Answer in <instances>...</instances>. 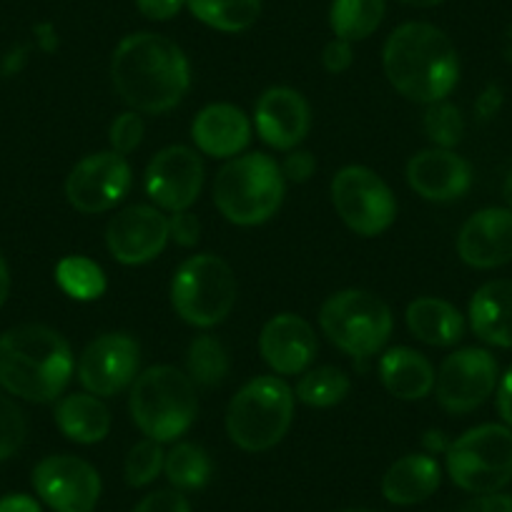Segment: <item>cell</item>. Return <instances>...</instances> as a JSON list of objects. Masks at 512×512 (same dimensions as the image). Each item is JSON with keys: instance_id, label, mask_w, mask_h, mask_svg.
<instances>
[{"instance_id": "obj_3", "label": "cell", "mask_w": 512, "mask_h": 512, "mask_svg": "<svg viewBox=\"0 0 512 512\" xmlns=\"http://www.w3.org/2000/svg\"><path fill=\"white\" fill-rule=\"evenodd\" d=\"M73 352L43 324H21L0 334V384L28 402H51L68 387Z\"/></svg>"}, {"instance_id": "obj_25", "label": "cell", "mask_w": 512, "mask_h": 512, "mask_svg": "<svg viewBox=\"0 0 512 512\" xmlns=\"http://www.w3.org/2000/svg\"><path fill=\"white\" fill-rule=\"evenodd\" d=\"M407 327L420 342L432 347H450L465 334V319L445 299L422 297L407 307Z\"/></svg>"}, {"instance_id": "obj_21", "label": "cell", "mask_w": 512, "mask_h": 512, "mask_svg": "<svg viewBox=\"0 0 512 512\" xmlns=\"http://www.w3.org/2000/svg\"><path fill=\"white\" fill-rule=\"evenodd\" d=\"M191 136L206 156L229 159L246 149L251 139V123L241 108L231 103H211L196 116Z\"/></svg>"}, {"instance_id": "obj_4", "label": "cell", "mask_w": 512, "mask_h": 512, "mask_svg": "<svg viewBox=\"0 0 512 512\" xmlns=\"http://www.w3.org/2000/svg\"><path fill=\"white\" fill-rule=\"evenodd\" d=\"M131 417L149 440L171 442L196 420V384L176 367H151L139 374L131 390Z\"/></svg>"}, {"instance_id": "obj_8", "label": "cell", "mask_w": 512, "mask_h": 512, "mask_svg": "<svg viewBox=\"0 0 512 512\" xmlns=\"http://www.w3.org/2000/svg\"><path fill=\"white\" fill-rule=\"evenodd\" d=\"M447 472L452 482L472 495L500 492L512 480V430L507 425H480L447 445Z\"/></svg>"}, {"instance_id": "obj_40", "label": "cell", "mask_w": 512, "mask_h": 512, "mask_svg": "<svg viewBox=\"0 0 512 512\" xmlns=\"http://www.w3.org/2000/svg\"><path fill=\"white\" fill-rule=\"evenodd\" d=\"M314 169H317V161H314V156L309 151H292L282 164L284 179L297 181V184H304V181L312 179Z\"/></svg>"}, {"instance_id": "obj_50", "label": "cell", "mask_w": 512, "mask_h": 512, "mask_svg": "<svg viewBox=\"0 0 512 512\" xmlns=\"http://www.w3.org/2000/svg\"><path fill=\"white\" fill-rule=\"evenodd\" d=\"M347 512H374V510H347Z\"/></svg>"}, {"instance_id": "obj_45", "label": "cell", "mask_w": 512, "mask_h": 512, "mask_svg": "<svg viewBox=\"0 0 512 512\" xmlns=\"http://www.w3.org/2000/svg\"><path fill=\"white\" fill-rule=\"evenodd\" d=\"M500 103H502L500 88L490 86V88H485V91H482L480 101H477V111H480L482 118H490V116H495L497 108H500Z\"/></svg>"}, {"instance_id": "obj_14", "label": "cell", "mask_w": 512, "mask_h": 512, "mask_svg": "<svg viewBox=\"0 0 512 512\" xmlns=\"http://www.w3.org/2000/svg\"><path fill=\"white\" fill-rule=\"evenodd\" d=\"M141 349L128 334H103L83 349L78 359V379L91 395L111 397L134 382Z\"/></svg>"}, {"instance_id": "obj_29", "label": "cell", "mask_w": 512, "mask_h": 512, "mask_svg": "<svg viewBox=\"0 0 512 512\" xmlns=\"http://www.w3.org/2000/svg\"><path fill=\"white\" fill-rule=\"evenodd\" d=\"M164 472L176 490H201L211 477V460L204 447L181 442L166 455Z\"/></svg>"}, {"instance_id": "obj_12", "label": "cell", "mask_w": 512, "mask_h": 512, "mask_svg": "<svg viewBox=\"0 0 512 512\" xmlns=\"http://www.w3.org/2000/svg\"><path fill=\"white\" fill-rule=\"evenodd\" d=\"M131 166L116 151H101L78 161L68 174L66 196L81 214H101L113 209L131 189Z\"/></svg>"}, {"instance_id": "obj_10", "label": "cell", "mask_w": 512, "mask_h": 512, "mask_svg": "<svg viewBox=\"0 0 512 512\" xmlns=\"http://www.w3.org/2000/svg\"><path fill=\"white\" fill-rule=\"evenodd\" d=\"M332 204L344 224L359 236H377L395 224V194L364 166H347L334 176Z\"/></svg>"}, {"instance_id": "obj_27", "label": "cell", "mask_w": 512, "mask_h": 512, "mask_svg": "<svg viewBox=\"0 0 512 512\" xmlns=\"http://www.w3.org/2000/svg\"><path fill=\"white\" fill-rule=\"evenodd\" d=\"M196 21L221 33H244L262 13V0H186Z\"/></svg>"}, {"instance_id": "obj_47", "label": "cell", "mask_w": 512, "mask_h": 512, "mask_svg": "<svg viewBox=\"0 0 512 512\" xmlns=\"http://www.w3.org/2000/svg\"><path fill=\"white\" fill-rule=\"evenodd\" d=\"M400 3H405V6H412V8H435L440 6V3H445V0H400Z\"/></svg>"}, {"instance_id": "obj_24", "label": "cell", "mask_w": 512, "mask_h": 512, "mask_svg": "<svg viewBox=\"0 0 512 512\" xmlns=\"http://www.w3.org/2000/svg\"><path fill=\"white\" fill-rule=\"evenodd\" d=\"M442 472L435 457L407 455L397 460L382 477V495L395 505H417L440 487Z\"/></svg>"}, {"instance_id": "obj_48", "label": "cell", "mask_w": 512, "mask_h": 512, "mask_svg": "<svg viewBox=\"0 0 512 512\" xmlns=\"http://www.w3.org/2000/svg\"><path fill=\"white\" fill-rule=\"evenodd\" d=\"M502 194H505L507 206L512 209V169L507 171V179H505V186H502Z\"/></svg>"}, {"instance_id": "obj_35", "label": "cell", "mask_w": 512, "mask_h": 512, "mask_svg": "<svg viewBox=\"0 0 512 512\" xmlns=\"http://www.w3.org/2000/svg\"><path fill=\"white\" fill-rule=\"evenodd\" d=\"M26 442V417L21 407L0 395V462L16 455Z\"/></svg>"}, {"instance_id": "obj_39", "label": "cell", "mask_w": 512, "mask_h": 512, "mask_svg": "<svg viewBox=\"0 0 512 512\" xmlns=\"http://www.w3.org/2000/svg\"><path fill=\"white\" fill-rule=\"evenodd\" d=\"M354 61V53H352V43L342 41V38H334L324 46L322 53V63L329 73H344Z\"/></svg>"}, {"instance_id": "obj_49", "label": "cell", "mask_w": 512, "mask_h": 512, "mask_svg": "<svg viewBox=\"0 0 512 512\" xmlns=\"http://www.w3.org/2000/svg\"><path fill=\"white\" fill-rule=\"evenodd\" d=\"M505 56L512 61V28L507 31V36H505Z\"/></svg>"}, {"instance_id": "obj_33", "label": "cell", "mask_w": 512, "mask_h": 512, "mask_svg": "<svg viewBox=\"0 0 512 512\" xmlns=\"http://www.w3.org/2000/svg\"><path fill=\"white\" fill-rule=\"evenodd\" d=\"M425 131L437 149H452L462 141L465 121H462L460 108L447 101L430 103L425 113Z\"/></svg>"}, {"instance_id": "obj_17", "label": "cell", "mask_w": 512, "mask_h": 512, "mask_svg": "<svg viewBox=\"0 0 512 512\" xmlns=\"http://www.w3.org/2000/svg\"><path fill=\"white\" fill-rule=\"evenodd\" d=\"M457 254L467 267L497 269L512 262V209H482L465 221Z\"/></svg>"}, {"instance_id": "obj_16", "label": "cell", "mask_w": 512, "mask_h": 512, "mask_svg": "<svg viewBox=\"0 0 512 512\" xmlns=\"http://www.w3.org/2000/svg\"><path fill=\"white\" fill-rule=\"evenodd\" d=\"M169 239V219L159 209L144 204L123 209L106 229L108 251L116 256V262L128 267L156 259Z\"/></svg>"}, {"instance_id": "obj_19", "label": "cell", "mask_w": 512, "mask_h": 512, "mask_svg": "<svg viewBox=\"0 0 512 512\" xmlns=\"http://www.w3.org/2000/svg\"><path fill=\"white\" fill-rule=\"evenodd\" d=\"M407 181L427 201H455L467 194L472 169L452 149H427L407 164Z\"/></svg>"}, {"instance_id": "obj_41", "label": "cell", "mask_w": 512, "mask_h": 512, "mask_svg": "<svg viewBox=\"0 0 512 512\" xmlns=\"http://www.w3.org/2000/svg\"><path fill=\"white\" fill-rule=\"evenodd\" d=\"M184 6L186 0H136V8L149 21H171L174 16H179Z\"/></svg>"}, {"instance_id": "obj_1", "label": "cell", "mask_w": 512, "mask_h": 512, "mask_svg": "<svg viewBox=\"0 0 512 512\" xmlns=\"http://www.w3.org/2000/svg\"><path fill=\"white\" fill-rule=\"evenodd\" d=\"M111 78L118 96L136 111H171L191 86L189 58L159 33L126 36L113 51Z\"/></svg>"}, {"instance_id": "obj_5", "label": "cell", "mask_w": 512, "mask_h": 512, "mask_svg": "<svg viewBox=\"0 0 512 512\" xmlns=\"http://www.w3.org/2000/svg\"><path fill=\"white\" fill-rule=\"evenodd\" d=\"M284 199L282 166L267 154L229 161L214 184V204L231 224L256 226L277 214Z\"/></svg>"}, {"instance_id": "obj_32", "label": "cell", "mask_w": 512, "mask_h": 512, "mask_svg": "<svg viewBox=\"0 0 512 512\" xmlns=\"http://www.w3.org/2000/svg\"><path fill=\"white\" fill-rule=\"evenodd\" d=\"M349 395V377L339 367H317L297 384V397L309 407L339 405Z\"/></svg>"}, {"instance_id": "obj_38", "label": "cell", "mask_w": 512, "mask_h": 512, "mask_svg": "<svg viewBox=\"0 0 512 512\" xmlns=\"http://www.w3.org/2000/svg\"><path fill=\"white\" fill-rule=\"evenodd\" d=\"M169 236L181 246H194L201 236V224L191 211H176L169 219Z\"/></svg>"}, {"instance_id": "obj_20", "label": "cell", "mask_w": 512, "mask_h": 512, "mask_svg": "<svg viewBox=\"0 0 512 512\" xmlns=\"http://www.w3.org/2000/svg\"><path fill=\"white\" fill-rule=\"evenodd\" d=\"M259 352L274 372H304L317 354V337H314L312 324L297 314H277L264 324Z\"/></svg>"}, {"instance_id": "obj_42", "label": "cell", "mask_w": 512, "mask_h": 512, "mask_svg": "<svg viewBox=\"0 0 512 512\" xmlns=\"http://www.w3.org/2000/svg\"><path fill=\"white\" fill-rule=\"evenodd\" d=\"M457 512H512V495H502V492L477 495L475 500L465 502Z\"/></svg>"}, {"instance_id": "obj_36", "label": "cell", "mask_w": 512, "mask_h": 512, "mask_svg": "<svg viewBox=\"0 0 512 512\" xmlns=\"http://www.w3.org/2000/svg\"><path fill=\"white\" fill-rule=\"evenodd\" d=\"M108 139H111L113 151L121 156L139 149L141 139H144V121H141L139 113H121V116L111 123V134H108Z\"/></svg>"}, {"instance_id": "obj_7", "label": "cell", "mask_w": 512, "mask_h": 512, "mask_svg": "<svg viewBox=\"0 0 512 512\" xmlns=\"http://www.w3.org/2000/svg\"><path fill=\"white\" fill-rule=\"evenodd\" d=\"M171 304L184 322L204 329L216 327L236 304L234 272L221 256H191L174 274Z\"/></svg>"}, {"instance_id": "obj_44", "label": "cell", "mask_w": 512, "mask_h": 512, "mask_svg": "<svg viewBox=\"0 0 512 512\" xmlns=\"http://www.w3.org/2000/svg\"><path fill=\"white\" fill-rule=\"evenodd\" d=\"M0 512H43L33 497L28 495H8L0 500Z\"/></svg>"}, {"instance_id": "obj_18", "label": "cell", "mask_w": 512, "mask_h": 512, "mask_svg": "<svg viewBox=\"0 0 512 512\" xmlns=\"http://www.w3.org/2000/svg\"><path fill=\"white\" fill-rule=\"evenodd\" d=\"M309 126V103L294 88H269L256 103V131L274 149L292 151L309 134Z\"/></svg>"}, {"instance_id": "obj_26", "label": "cell", "mask_w": 512, "mask_h": 512, "mask_svg": "<svg viewBox=\"0 0 512 512\" xmlns=\"http://www.w3.org/2000/svg\"><path fill=\"white\" fill-rule=\"evenodd\" d=\"M56 422L68 440L93 445L111 430V412L96 395H68L58 402Z\"/></svg>"}, {"instance_id": "obj_37", "label": "cell", "mask_w": 512, "mask_h": 512, "mask_svg": "<svg viewBox=\"0 0 512 512\" xmlns=\"http://www.w3.org/2000/svg\"><path fill=\"white\" fill-rule=\"evenodd\" d=\"M134 512H191V505L179 490H156L146 495Z\"/></svg>"}, {"instance_id": "obj_6", "label": "cell", "mask_w": 512, "mask_h": 512, "mask_svg": "<svg viewBox=\"0 0 512 512\" xmlns=\"http://www.w3.org/2000/svg\"><path fill=\"white\" fill-rule=\"evenodd\" d=\"M294 392L279 377H256L244 384L226 412V430L246 452L272 450L292 427Z\"/></svg>"}, {"instance_id": "obj_31", "label": "cell", "mask_w": 512, "mask_h": 512, "mask_svg": "<svg viewBox=\"0 0 512 512\" xmlns=\"http://www.w3.org/2000/svg\"><path fill=\"white\" fill-rule=\"evenodd\" d=\"M186 367H189L191 382L201 384V387H216L229 374V354L219 339L204 334L189 344Z\"/></svg>"}, {"instance_id": "obj_15", "label": "cell", "mask_w": 512, "mask_h": 512, "mask_svg": "<svg viewBox=\"0 0 512 512\" xmlns=\"http://www.w3.org/2000/svg\"><path fill=\"white\" fill-rule=\"evenodd\" d=\"M204 186V164L189 146H169L146 169V194L166 211H189Z\"/></svg>"}, {"instance_id": "obj_43", "label": "cell", "mask_w": 512, "mask_h": 512, "mask_svg": "<svg viewBox=\"0 0 512 512\" xmlns=\"http://www.w3.org/2000/svg\"><path fill=\"white\" fill-rule=\"evenodd\" d=\"M497 412H500L502 422L512 430V367L507 369L505 377L500 379V387H497Z\"/></svg>"}, {"instance_id": "obj_46", "label": "cell", "mask_w": 512, "mask_h": 512, "mask_svg": "<svg viewBox=\"0 0 512 512\" xmlns=\"http://www.w3.org/2000/svg\"><path fill=\"white\" fill-rule=\"evenodd\" d=\"M8 292H11V274H8L6 259H3V254H0V307L6 304Z\"/></svg>"}, {"instance_id": "obj_34", "label": "cell", "mask_w": 512, "mask_h": 512, "mask_svg": "<svg viewBox=\"0 0 512 512\" xmlns=\"http://www.w3.org/2000/svg\"><path fill=\"white\" fill-rule=\"evenodd\" d=\"M164 450H161V442L156 440H141L139 445L131 447V452H128L126 457V467H123V472H126V482L131 487H144L149 485V482H154L156 477H159V472L164 470Z\"/></svg>"}, {"instance_id": "obj_13", "label": "cell", "mask_w": 512, "mask_h": 512, "mask_svg": "<svg viewBox=\"0 0 512 512\" xmlns=\"http://www.w3.org/2000/svg\"><path fill=\"white\" fill-rule=\"evenodd\" d=\"M38 497L56 512H93L101 497L96 467L73 455H53L33 470Z\"/></svg>"}, {"instance_id": "obj_23", "label": "cell", "mask_w": 512, "mask_h": 512, "mask_svg": "<svg viewBox=\"0 0 512 512\" xmlns=\"http://www.w3.org/2000/svg\"><path fill=\"white\" fill-rule=\"evenodd\" d=\"M379 377L392 397L405 402L422 400L435 390V369L430 359L410 347H395L384 354Z\"/></svg>"}, {"instance_id": "obj_30", "label": "cell", "mask_w": 512, "mask_h": 512, "mask_svg": "<svg viewBox=\"0 0 512 512\" xmlns=\"http://www.w3.org/2000/svg\"><path fill=\"white\" fill-rule=\"evenodd\" d=\"M56 282L68 297L78 302H93L106 292L103 269L86 256H66L56 267Z\"/></svg>"}, {"instance_id": "obj_22", "label": "cell", "mask_w": 512, "mask_h": 512, "mask_svg": "<svg viewBox=\"0 0 512 512\" xmlns=\"http://www.w3.org/2000/svg\"><path fill=\"white\" fill-rule=\"evenodd\" d=\"M470 327L482 342L512 349V282L482 284L470 302Z\"/></svg>"}, {"instance_id": "obj_9", "label": "cell", "mask_w": 512, "mask_h": 512, "mask_svg": "<svg viewBox=\"0 0 512 512\" xmlns=\"http://www.w3.org/2000/svg\"><path fill=\"white\" fill-rule=\"evenodd\" d=\"M319 324L329 342L352 357H372L392 334L390 307L362 289L337 292L322 304Z\"/></svg>"}, {"instance_id": "obj_2", "label": "cell", "mask_w": 512, "mask_h": 512, "mask_svg": "<svg viewBox=\"0 0 512 512\" xmlns=\"http://www.w3.org/2000/svg\"><path fill=\"white\" fill-rule=\"evenodd\" d=\"M384 73L405 98L417 103L445 101L460 78L455 46L432 23H405L384 43Z\"/></svg>"}, {"instance_id": "obj_11", "label": "cell", "mask_w": 512, "mask_h": 512, "mask_svg": "<svg viewBox=\"0 0 512 512\" xmlns=\"http://www.w3.org/2000/svg\"><path fill=\"white\" fill-rule=\"evenodd\" d=\"M497 387V362L487 349L465 347L452 352L435 374L437 402L452 415L477 410Z\"/></svg>"}, {"instance_id": "obj_28", "label": "cell", "mask_w": 512, "mask_h": 512, "mask_svg": "<svg viewBox=\"0 0 512 512\" xmlns=\"http://www.w3.org/2000/svg\"><path fill=\"white\" fill-rule=\"evenodd\" d=\"M384 8V0H334L329 26L342 41H364L379 28Z\"/></svg>"}]
</instances>
